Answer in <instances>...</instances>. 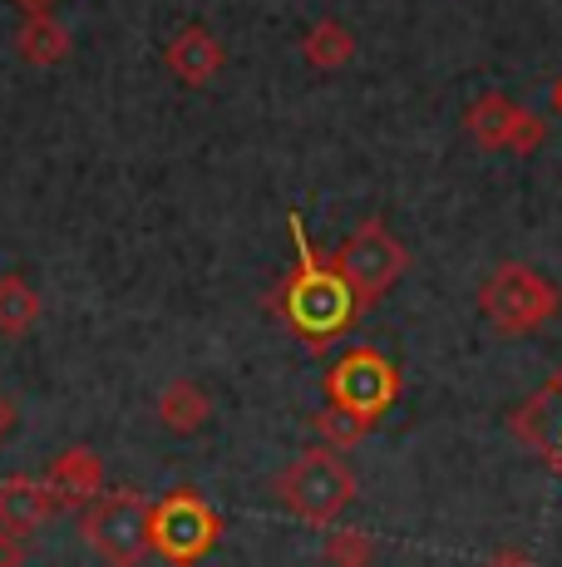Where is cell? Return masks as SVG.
Returning <instances> with one entry per match:
<instances>
[{"mask_svg":"<svg viewBox=\"0 0 562 567\" xmlns=\"http://www.w3.org/2000/svg\"><path fill=\"white\" fill-rule=\"evenodd\" d=\"M287 233H291V243H296V267L281 281L277 301H281V316H287L291 331H296L311 351H321V346L336 341L341 331H351V321L361 311H355V297L336 271V261H321V252L311 247L306 217L287 213Z\"/></svg>","mask_w":562,"mask_h":567,"instance_id":"obj_1","label":"cell"},{"mask_svg":"<svg viewBox=\"0 0 562 567\" xmlns=\"http://www.w3.org/2000/svg\"><path fill=\"white\" fill-rule=\"evenodd\" d=\"M272 494L287 514L316 528H336V518L355 504V468L345 464V454L311 444L272 478Z\"/></svg>","mask_w":562,"mask_h":567,"instance_id":"obj_2","label":"cell"},{"mask_svg":"<svg viewBox=\"0 0 562 567\" xmlns=\"http://www.w3.org/2000/svg\"><path fill=\"white\" fill-rule=\"evenodd\" d=\"M479 311L499 336H528L558 321L562 291L528 261H499L489 271V281L479 287Z\"/></svg>","mask_w":562,"mask_h":567,"instance_id":"obj_3","label":"cell"},{"mask_svg":"<svg viewBox=\"0 0 562 567\" xmlns=\"http://www.w3.org/2000/svg\"><path fill=\"white\" fill-rule=\"evenodd\" d=\"M148 523H154V498H144L138 488H114L84 504L80 533L110 567H144V558L154 553Z\"/></svg>","mask_w":562,"mask_h":567,"instance_id":"obj_4","label":"cell"},{"mask_svg":"<svg viewBox=\"0 0 562 567\" xmlns=\"http://www.w3.org/2000/svg\"><path fill=\"white\" fill-rule=\"evenodd\" d=\"M405 267H409V252L391 227H385V217L355 223L351 237H345L336 252V271L345 277V287H351L355 311H371L375 301L405 277Z\"/></svg>","mask_w":562,"mask_h":567,"instance_id":"obj_5","label":"cell"},{"mask_svg":"<svg viewBox=\"0 0 562 567\" xmlns=\"http://www.w3.org/2000/svg\"><path fill=\"white\" fill-rule=\"evenodd\" d=\"M395 400H399V370L391 355H381L375 346H351V351L326 370V405L361 420L365 430H371Z\"/></svg>","mask_w":562,"mask_h":567,"instance_id":"obj_6","label":"cell"},{"mask_svg":"<svg viewBox=\"0 0 562 567\" xmlns=\"http://www.w3.org/2000/svg\"><path fill=\"white\" fill-rule=\"evenodd\" d=\"M154 553L173 567L202 563L222 538V518L198 488H173L154 504V523H148Z\"/></svg>","mask_w":562,"mask_h":567,"instance_id":"obj_7","label":"cell"},{"mask_svg":"<svg viewBox=\"0 0 562 567\" xmlns=\"http://www.w3.org/2000/svg\"><path fill=\"white\" fill-rule=\"evenodd\" d=\"M508 430L562 478V365L548 375L543 390H533V395L513 410Z\"/></svg>","mask_w":562,"mask_h":567,"instance_id":"obj_8","label":"cell"},{"mask_svg":"<svg viewBox=\"0 0 562 567\" xmlns=\"http://www.w3.org/2000/svg\"><path fill=\"white\" fill-rule=\"evenodd\" d=\"M164 60H168V70L178 74L183 84H188V90H202V84L218 80V70H222V45H218V35H212L208 25H183L178 35L168 40Z\"/></svg>","mask_w":562,"mask_h":567,"instance_id":"obj_9","label":"cell"},{"mask_svg":"<svg viewBox=\"0 0 562 567\" xmlns=\"http://www.w3.org/2000/svg\"><path fill=\"white\" fill-rule=\"evenodd\" d=\"M45 488L55 494V504H94L104 494V464L94 450H64L45 474Z\"/></svg>","mask_w":562,"mask_h":567,"instance_id":"obj_10","label":"cell"},{"mask_svg":"<svg viewBox=\"0 0 562 567\" xmlns=\"http://www.w3.org/2000/svg\"><path fill=\"white\" fill-rule=\"evenodd\" d=\"M55 494L45 488V478H6L0 484V528L10 533H35L40 523L55 518Z\"/></svg>","mask_w":562,"mask_h":567,"instance_id":"obj_11","label":"cell"},{"mask_svg":"<svg viewBox=\"0 0 562 567\" xmlns=\"http://www.w3.org/2000/svg\"><path fill=\"white\" fill-rule=\"evenodd\" d=\"M518 114H523V104H513L508 94L489 90L464 109V134H469L483 154H493V148H508V134H513Z\"/></svg>","mask_w":562,"mask_h":567,"instance_id":"obj_12","label":"cell"},{"mask_svg":"<svg viewBox=\"0 0 562 567\" xmlns=\"http://www.w3.org/2000/svg\"><path fill=\"white\" fill-rule=\"evenodd\" d=\"M208 420H212L208 390H202L198 380H168L164 395H158V424H164L168 434H178V440H188V434H198Z\"/></svg>","mask_w":562,"mask_h":567,"instance_id":"obj_13","label":"cell"},{"mask_svg":"<svg viewBox=\"0 0 562 567\" xmlns=\"http://www.w3.org/2000/svg\"><path fill=\"white\" fill-rule=\"evenodd\" d=\"M301 54H306L311 70H345L355 60V35L341 20H316V25L301 35Z\"/></svg>","mask_w":562,"mask_h":567,"instance_id":"obj_14","label":"cell"},{"mask_svg":"<svg viewBox=\"0 0 562 567\" xmlns=\"http://www.w3.org/2000/svg\"><path fill=\"white\" fill-rule=\"evenodd\" d=\"M40 321V297L25 277H0V336H25Z\"/></svg>","mask_w":562,"mask_h":567,"instance_id":"obj_15","label":"cell"},{"mask_svg":"<svg viewBox=\"0 0 562 567\" xmlns=\"http://www.w3.org/2000/svg\"><path fill=\"white\" fill-rule=\"evenodd\" d=\"M64 50H70V35H64L55 20L35 16L20 30V54H25L30 64H55V60H64Z\"/></svg>","mask_w":562,"mask_h":567,"instance_id":"obj_16","label":"cell"},{"mask_svg":"<svg viewBox=\"0 0 562 567\" xmlns=\"http://www.w3.org/2000/svg\"><path fill=\"white\" fill-rule=\"evenodd\" d=\"M321 558L331 567H371L375 563V538L365 528H331Z\"/></svg>","mask_w":562,"mask_h":567,"instance_id":"obj_17","label":"cell"},{"mask_svg":"<svg viewBox=\"0 0 562 567\" xmlns=\"http://www.w3.org/2000/svg\"><path fill=\"white\" fill-rule=\"evenodd\" d=\"M311 430L321 434V444L326 450H336V454H345V450H355V444L365 440V424L361 420H351V414H341V410H316L311 414Z\"/></svg>","mask_w":562,"mask_h":567,"instance_id":"obj_18","label":"cell"},{"mask_svg":"<svg viewBox=\"0 0 562 567\" xmlns=\"http://www.w3.org/2000/svg\"><path fill=\"white\" fill-rule=\"evenodd\" d=\"M25 563H30V543H25V533L0 528V567H25Z\"/></svg>","mask_w":562,"mask_h":567,"instance_id":"obj_19","label":"cell"},{"mask_svg":"<svg viewBox=\"0 0 562 567\" xmlns=\"http://www.w3.org/2000/svg\"><path fill=\"white\" fill-rule=\"evenodd\" d=\"M10 430H15V405H10V395L0 390V444L10 440Z\"/></svg>","mask_w":562,"mask_h":567,"instance_id":"obj_20","label":"cell"},{"mask_svg":"<svg viewBox=\"0 0 562 567\" xmlns=\"http://www.w3.org/2000/svg\"><path fill=\"white\" fill-rule=\"evenodd\" d=\"M483 567H538L533 558H523V553H499V558H489Z\"/></svg>","mask_w":562,"mask_h":567,"instance_id":"obj_21","label":"cell"},{"mask_svg":"<svg viewBox=\"0 0 562 567\" xmlns=\"http://www.w3.org/2000/svg\"><path fill=\"white\" fill-rule=\"evenodd\" d=\"M553 114L562 118V74H558V80H553Z\"/></svg>","mask_w":562,"mask_h":567,"instance_id":"obj_22","label":"cell"},{"mask_svg":"<svg viewBox=\"0 0 562 567\" xmlns=\"http://www.w3.org/2000/svg\"><path fill=\"white\" fill-rule=\"evenodd\" d=\"M20 6H30V10H40V6H50V0H20Z\"/></svg>","mask_w":562,"mask_h":567,"instance_id":"obj_23","label":"cell"}]
</instances>
